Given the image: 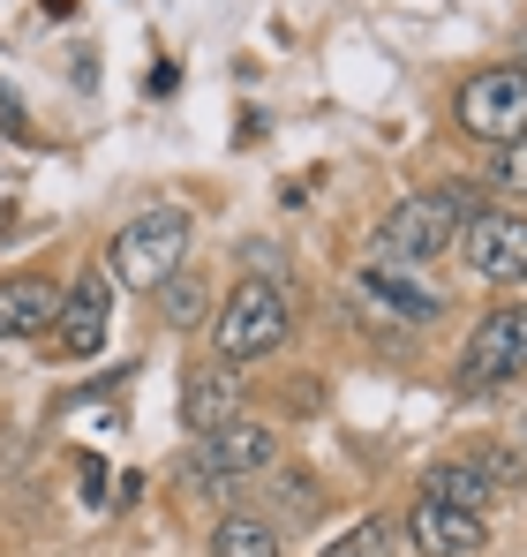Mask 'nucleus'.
I'll return each instance as SVG.
<instances>
[{
    "label": "nucleus",
    "instance_id": "nucleus-8",
    "mask_svg": "<svg viewBox=\"0 0 527 557\" xmlns=\"http://www.w3.org/2000/svg\"><path fill=\"white\" fill-rule=\"evenodd\" d=\"M106 332H113V272H98V264H90V272L61 294L53 339H61V355H69V362H90V355L106 347Z\"/></svg>",
    "mask_w": 527,
    "mask_h": 557
},
{
    "label": "nucleus",
    "instance_id": "nucleus-18",
    "mask_svg": "<svg viewBox=\"0 0 527 557\" xmlns=\"http://www.w3.org/2000/svg\"><path fill=\"white\" fill-rule=\"evenodd\" d=\"M490 188L527 196V136H520V144H498V159H490Z\"/></svg>",
    "mask_w": 527,
    "mask_h": 557
},
{
    "label": "nucleus",
    "instance_id": "nucleus-10",
    "mask_svg": "<svg viewBox=\"0 0 527 557\" xmlns=\"http://www.w3.org/2000/svg\"><path fill=\"white\" fill-rule=\"evenodd\" d=\"M226 414H242V370L234 362H196V370L181 376V422H188V437L211 430V422H226Z\"/></svg>",
    "mask_w": 527,
    "mask_h": 557
},
{
    "label": "nucleus",
    "instance_id": "nucleus-19",
    "mask_svg": "<svg viewBox=\"0 0 527 557\" xmlns=\"http://www.w3.org/2000/svg\"><path fill=\"white\" fill-rule=\"evenodd\" d=\"M513 445H520V453H527V414H520V422H513Z\"/></svg>",
    "mask_w": 527,
    "mask_h": 557
},
{
    "label": "nucleus",
    "instance_id": "nucleus-16",
    "mask_svg": "<svg viewBox=\"0 0 527 557\" xmlns=\"http://www.w3.org/2000/svg\"><path fill=\"white\" fill-rule=\"evenodd\" d=\"M400 550V520H361V528H347L332 550H317V557H392Z\"/></svg>",
    "mask_w": 527,
    "mask_h": 557
},
{
    "label": "nucleus",
    "instance_id": "nucleus-17",
    "mask_svg": "<svg viewBox=\"0 0 527 557\" xmlns=\"http://www.w3.org/2000/svg\"><path fill=\"white\" fill-rule=\"evenodd\" d=\"M467 460L490 474V490H520L527 482V453L520 445H467Z\"/></svg>",
    "mask_w": 527,
    "mask_h": 557
},
{
    "label": "nucleus",
    "instance_id": "nucleus-6",
    "mask_svg": "<svg viewBox=\"0 0 527 557\" xmlns=\"http://www.w3.org/2000/svg\"><path fill=\"white\" fill-rule=\"evenodd\" d=\"M459 257L490 286H527V219L520 211H467L459 219Z\"/></svg>",
    "mask_w": 527,
    "mask_h": 557
},
{
    "label": "nucleus",
    "instance_id": "nucleus-15",
    "mask_svg": "<svg viewBox=\"0 0 527 557\" xmlns=\"http://www.w3.org/2000/svg\"><path fill=\"white\" fill-rule=\"evenodd\" d=\"M159 317H167L174 332H196V324L211 317V278H204V272H188V264H181V272L167 278V286H159Z\"/></svg>",
    "mask_w": 527,
    "mask_h": 557
},
{
    "label": "nucleus",
    "instance_id": "nucleus-2",
    "mask_svg": "<svg viewBox=\"0 0 527 557\" xmlns=\"http://www.w3.org/2000/svg\"><path fill=\"white\" fill-rule=\"evenodd\" d=\"M294 332V309H286V286L271 278H242L226 301H219V324H211V362H257V355H279Z\"/></svg>",
    "mask_w": 527,
    "mask_h": 557
},
{
    "label": "nucleus",
    "instance_id": "nucleus-20",
    "mask_svg": "<svg viewBox=\"0 0 527 557\" xmlns=\"http://www.w3.org/2000/svg\"><path fill=\"white\" fill-rule=\"evenodd\" d=\"M520 76H527V30H520Z\"/></svg>",
    "mask_w": 527,
    "mask_h": 557
},
{
    "label": "nucleus",
    "instance_id": "nucleus-13",
    "mask_svg": "<svg viewBox=\"0 0 527 557\" xmlns=\"http://www.w3.org/2000/svg\"><path fill=\"white\" fill-rule=\"evenodd\" d=\"M211 557H279V520H264V512H219V528H211Z\"/></svg>",
    "mask_w": 527,
    "mask_h": 557
},
{
    "label": "nucleus",
    "instance_id": "nucleus-14",
    "mask_svg": "<svg viewBox=\"0 0 527 557\" xmlns=\"http://www.w3.org/2000/svg\"><path fill=\"white\" fill-rule=\"evenodd\" d=\"M422 490H430V497H444V505H467V512H482V505L498 497V490H490V474L467 460V453H459V460H438L430 474H422Z\"/></svg>",
    "mask_w": 527,
    "mask_h": 557
},
{
    "label": "nucleus",
    "instance_id": "nucleus-9",
    "mask_svg": "<svg viewBox=\"0 0 527 557\" xmlns=\"http://www.w3.org/2000/svg\"><path fill=\"white\" fill-rule=\"evenodd\" d=\"M407 543L422 557H475L490 543V528H482V512H467V505H444V497H415V512H407V528H400Z\"/></svg>",
    "mask_w": 527,
    "mask_h": 557
},
{
    "label": "nucleus",
    "instance_id": "nucleus-4",
    "mask_svg": "<svg viewBox=\"0 0 527 557\" xmlns=\"http://www.w3.org/2000/svg\"><path fill=\"white\" fill-rule=\"evenodd\" d=\"M279 460V430L271 422H249V414H226V422H211V430H196V445H188V474H196V490H226V482H242V474H264V467Z\"/></svg>",
    "mask_w": 527,
    "mask_h": 557
},
{
    "label": "nucleus",
    "instance_id": "nucleus-3",
    "mask_svg": "<svg viewBox=\"0 0 527 557\" xmlns=\"http://www.w3.org/2000/svg\"><path fill=\"white\" fill-rule=\"evenodd\" d=\"M181 264H188V211H174V203L136 211V219L113 234V278H121L128 294H159Z\"/></svg>",
    "mask_w": 527,
    "mask_h": 557
},
{
    "label": "nucleus",
    "instance_id": "nucleus-7",
    "mask_svg": "<svg viewBox=\"0 0 527 557\" xmlns=\"http://www.w3.org/2000/svg\"><path fill=\"white\" fill-rule=\"evenodd\" d=\"M520 370H527V301H505V309H490V317L467 332L459 376H467L475 392H490V384H513Z\"/></svg>",
    "mask_w": 527,
    "mask_h": 557
},
{
    "label": "nucleus",
    "instance_id": "nucleus-12",
    "mask_svg": "<svg viewBox=\"0 0 527 557\" xmlns=\"http://www.w3.org/2000/svg\"><path fill=\"white\" fill-rule=\"evenodd\" d=\"M61 317V294L46 278H0V339H38L53 332Z\"/></svg>",
    "mask_w": 527,
    "mask_h": 557
},
{
    "label": "nucleus",
    "instance_id": "nucleus-5",
    "mask_svg": "<svg viewBox=\"0 0 527 557\" xmlns=\"http://www.w3.org/2000/svg\"><path fill=\"white\" fill-rule=\"evenodd\" d=\"M459 128L475 144H520L527 136V76L520 69H482L459 84Z\"/></svg>",
    "mask_w": 527,
    "mask_h": 557
},
{
    "label": "nucleus",
    "instance_id": "nucleus-11",
    "mask_svg": "<svg viewBox=\"0 0 527 557\" xmlns=\"http://www.w3.org/2000/svg\"><path fill=\"white\" fill-rule=\"evenodd\" d=\"M354 294H361V301H377V309H392L400 324H438V317H444V294L415 286L400 264H369V272L354 278Z\"/></svg>",
    "mask_w": 527,
    "mask_h": 557
},
{
    "label": "nucleus",
    "instance_id": "nucleus-1",
    "mask_svg": "<svg viewBox=\"0 0 527 557\" xmlns=\"http://www.w3.org/2000/svg\"><path fill=\"white\" fill-rule=\"evenodd\" d=\"M467 211H475L467 188H422V196H400V203L377 219V264H400V272L438 264L444 249L459 242V219H467Z\"/></svg>",
    "mask_w": 527,
    "mask_h": 557
}]
</instances>
